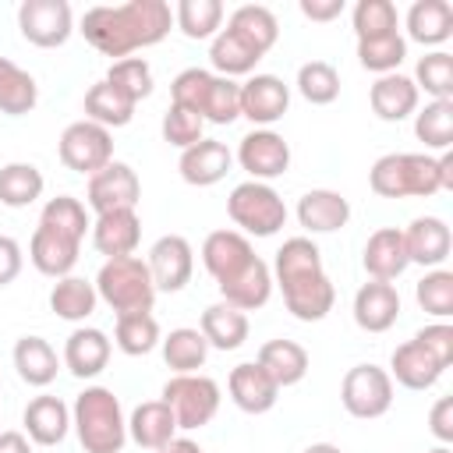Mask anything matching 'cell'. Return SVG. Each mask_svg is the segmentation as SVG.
<instances>
[{"mask_svg":"<svg viewBox=\"0 0 453 453\" xmlns=\"http://www.w3.org/2000/svg\"><path fill=\"white\" fill-rule=\"evenodd\" d=\"M226 389H230V400H234L244 414H265V411H273L276 400H280V386L265 375V368H262L258 361H244V365L230 368Z\"/></svg>","mask_w":453,"mask_h":453,"instance_id":"17","label":"cell"},{"mask_svg":"<svg viewBox=\"0 0 453 453\" xmlns=\"http://www.w3.org/2000/svg\"><path fill=\"white\" fill-rule=\"evenodd\" d=\"M142 241V219L134 209H113V212H99L92 223V248L106 258H124L134 255Z\"/></svg>","mask_w":453,"mask_h":453,"instance_id":"18","label":"cell"},{"mask_svg":"<svg viewBox=\"0 0 453 453\" xmlns=\"http://www.w3.org/2000/svg\"><path fill=\"white\" fill-rule=\"evenodd\" d=\"M106 81L113 88H120L131 103H142L145 96H152V67L145 57H124V60H113L110 71H106Z\"/></svg>","mask_w":453,"mask_h":453,"instance_id":"49","label":"cell"},{"mask_svg":"<svg viewBox=\"0 0 453 453\" xmlns=\"http://www.w3.org/2000/svg\"><path fill=\"white\" fill-rule=\"evenodd\" d=\"M301 453H343V449L333 446V442H311V446H304Z\"/></svg>","mask_w":453,"mask_h":453,"instance_id":"61","label":"cell"},{"mask_svg":"<svg viewBox=\"0 0 453 453\" xmlns=\"http://www.w3.org/2000/svg\"><path fill=\"white\" fill-rule=\"evenodd\" d=\"M71 425L85 453H120L127 442V418L120 411L117 393L106 386H85L74 396Z\"/></svg>","mask_w":453,"mask_h":453,"instance_id":"3","label":"cell"},{"mask_svg":"<svg viewBox=\"0 0 453 453\" xmlns=\"http://www.w3.org/2000/svg\"><path fill=\"white\" fill-rule=\"evenodd\" d=\"M149 273H152V283H156V294L166 290V294H177L188 287L191 273H195V251L188 244V237L180 234H163L152 248H149V258H145Z\"/></svg>","mask_w":453,"mask_h":453,"instance_id":"12","label":"cell"},{"mask_svg":"<svg viewBox=\"0 0 453 453\" xmlns=\"http://www.w3.org/2000/svg\"><path fill=\"white\" fill-rule=\"evenodd\" d=\"M173 25L188 39H212L223 28V4L219 0H180L173 7Z\"/></svg>","mask_w":453,"mask_h":453,"instance_id":"43","label":"cell"},{"mask_svg":"<svg viewBox=\"0 0 453 453\" xmlns=\"http://www.w3.org/2000/svg\"><path fill=\"white\" fill-rule=\"evenodd\" d=\"M428 428H432V435H435L442 446L453 442V396H439V400L432 403V411H428Z\"/></svg>","mask_w":453,"mask_h":453,"instance_id":"55","label":"cell"},{"mask_svg":"<svg viewBox=\"0 0 453 453\" xmlns=\"http://www.w3.org/2000/svg\"><path fill=\"white\" fill-rule=\"evenodd\" d=\"M21 421H25L28 442H35V446H60L67 439V428H71V407L60 396L42 393V396L28 400Z\"/></svg>","mask_w":453,"mask_h":453,"instance_id":"23","label":"cell"},{"mask_svg":"<svg viewBox=\"0 0 453 453\" xmlns=\"http://www.w3.org/2000/svg\"><path fill=\"white\" fill-rule=\"evenodd\" d=\"M407 35L421 46H442L453 35V4L449 0H414L407 11Z\"/></svg>","mask_w":453,"mask_h":453,"instance_id":"31","label":"cell"},{"mask_svg":"<svg viewBox=\"0 0 453 453\" xmlns=\"http://www.w3.org/2000/svg\"><path fill=\"white\" fill-rule=\"evenodd\" d=\"M251 258H255V248L241 230H212L202 241V265L209 269V276L216 283H223L237 269H244Z\"/></svg>","mask_w":453,"mask_h":453,"instance_id":"21","label":"cell"},{"mask_svg":"<svg viewBox=\"0 0 453 453\" xmlns=\"http://www.w3.org/2000/svg\"><path fill=\"white\" fill-rule=\"evenodd\" d=\"M340 403L350 418L372 421L393 407V379L379 365H354L340 382Z\"/></svg>","mask_w":453,"mask_h":453,"instance_id":"8","label":"cell"},{"mask_svg":"<svg viewBox=\"0 0 453 453\" xmlns=\"http://www.w3.org/2000/svg\"><path fill=\"white\" fill-rule=\"evenodd\" d=\"M14 368H18L21 382L42 389V386H50V382L57 379L60 357H57V350L50 347V340H42V336H21V340L14 343Z\"/></svg>","mask_w":453,"mask_h":453,"instance_id":"33","label":"cell"},{"mask_svg":"<svg viewBox=\"0 0 453 453\" xmlns=\"http://www.w3.org/2000/svg\"><path fill=\"white\" fill-rule=\"evenodd\" d=\"M113 343H117L127 357H142V354L156 350V343H159V322H156V315H152V311H127V315H117Z\"/></svg>","mask_w":453,"mask_h":453,"instance_id":"41","label":"cell"},{"mask_svg":"<svg viewBox=\"0 0 453 453\" xmlns=\"http://www.w3.org/2000/svg\"><path fill=\"white\" fill-rule=\"evenodd\" d=\"M418 92L425 88L432 99H453V57L446 50H435V53H425L414 67V78Z\"/></svg>","mask_w":453,"mask_h":453,"instance_id":"48","label":"cell"},{"mask_svg":"<svg viewBox=\"0 0 453 453\" xmlns=\"http://www.w3.org/2000/svg\"><path fill=\"white\" fill-rule=\"evenodd\" d=\"M209 81H212V71H205V67H184V71L170 81V103H173V106H184V110H191V113L202 117V103H205Z\"/></svg>","mask_w":453,"mask_h":453,"instance_id":"52","label":"cell"},{"mask_svg":"<svg viewBox=\"0 0 453 453\" xmlns=\"http://www.w3.org/2000/svg\"><path fill=\"white\" fill-rule=\"evenodd\" d=\"M142 198V180L127 163H106L99 173L88 177L85 188V202L99 212H113V209H134Z\"/></svg>","mask_w":453,"mask_h":453,"instance_id":"13","label":"cell"},{"mask_svg":"<svg viewBox=\"0 0 453 453\" xmlns=\"http://www.w3.org/2000/svg\"><path fill=\"white\" fill-rule=\"evenodd\" d=\"M446 368L418 343V340H407L393 350L389 357V379H396L403 389H432L439 382Z\"/></svg>","mask_w":453,"mask_h":453,"instance_id":"28","label":"cell"},{"mask_svg":"<svg viewBox=\"0 0 453 453\" xmlns=\"http://www.w3.org/2000/svg\"><path fill=\"white\" fill-rule=\"evenodd\" d=\"M407 57V39L400 32L375 35V39H357V60L372 74H393Z\"/></svg>","mask_w":453,"mask_h":453,"instance_id":"44","label":"cell"},{"mask_svg":"<svg viewBox=\"0 0 453 453\" xmlns=\"http://www.w3.org/2000/svg\"><path fill=\"white\" fill-rule=\"evenodd\" d=\"M99 304L96 283H88L85 276H60L50 290V308L57 319L64 322H85Z\"/></svg>","mask_w":453,"mask_h":453,"instance_id":"35","label":"cell"},{"mask_svg":"<svg viewBox=\"0 0 453 453\" xmlns=\"http://www.w3.org/2000/svg\"><path fill=\"white\" fill-rule=\"evenodd\" d=\"M18 28L32 46H64L74 32V14L67 0H25L18 7Z\"/></svg>","mask_w":453,"mask_h":453,"instance_id":"10","label":"cell"},{"mask_svg":"<svg viewBox=\"0 0 453 453\" xmlns=\"http://www.w3.org/2000/svg\"><path fill=\"white\" fill-rule=\"evenodd\" d=\"M156 453H205V449H202V446H198L195 439H184V435H173V439H170L166 446H159Z\"/></svg>","mask_w":453,"mask_h":453,"instance_id":"59","label":"cell"},{"mask_svg":"<svg viewBox=\"0 0 453 453\" xmlns=\"http://www.w3.org/2000/svg\"><path fill=\"white\" fill-rule=\"evenodd\" d=\"M173 25V11L166 0H127V4H99L81 14V35L103 57H131L134 50L156 46L166 39Z\"/></svg>","mask_w":453,"mask_h":453,"instance_id":"1","label":"cell"},{"mask_svg":"<svg viewBox=\"0 0 453 453\" xmlns=\"http://www.w3.org/2000/svg\"><path fill=\"white\" fill-rule=\"evenodd\" d=\"M230 166H234V152L223 142H216V138L195 142L177 159V170H180V177L191 188H212V184H219L230 173Z\"/></svg>","mask_w":453,"mask_h":453,"instance_id":"15","label":"cell"},{"mask_svg":"<svg viewBox=\"0 0 453 453\" xmlns=\"http://www.w3.org/2000/svg\"><path fill=\"white\" fill-rule=\"evenodd\" d=\"M163 403L173 411L177 428L195 432V428H205L216 418V411H219V386H216V379L198 375V372L173 375L163 386Z\"/></svg>","mask_w":453,"mask_h":453,"instance_id":"7","label":"cell"},{"mask_svg":"<svg viewBox=\"0 0 453 453\" xmlns=\"http://www.w3.org/2000/svg\"><path fill=\"white\" fill-rule=\"evenodd\" d=\"M226 212H230L234 226L244 230V237L248 234L273 237L287 223V205H283L280 191L262 180H241L226 198Z\"/></svg>","mask_w":453,"mask_h":453,"instance_id":"6","label":"cell"},{"mask_svg":"<svg viewBox=\"0 0 453 453\" xmlns=\"http://www.w3.org/2000/svg\"><path fill=\"white\" fill-rule=\"evenodd\" d=\"M159 343H163V361H166V368H173V375H191V372H198V368L205 365V357H209L205 336H202L198 329H191V326L170 329V336L159 340Z\"/></svg>","mask_w":453,"mask_h":453,"instance_id":"39","label":"cell"},{"mask_svg":"<svg viewBox=\"0 0 453 453\" xmlns=\"http://www.w3.org/2000/svg\"><path fill=\"white\" fill-rule=\"evenodd\" d=\"M414 340H418V343H421L442 368L453 365V326H449V322H432V326L418 329Z\"/></svg>","mask_w":453,"mask_h":453,"instance_id":"54","label":"cell"},{"mask_svg":"<svg viewBox=\"0 0 453 453\" xmlns=\"http://www.w3.org/2000/svg\"><path fill=\"white\" fill-rule=\"evenodd\" d=\"M350 21H354L357 39H375V35L400 32V14H396L393 0H357Z\"/></svg>","mask_w":453,"mask_h":453,"instance_id":"47","label":"cell"},{"mask_svg":"<svg viewBox=\"0 0 453 453\" xmlns=\"http://www.w3.org/2000/svg\"><path fill=\"white\" fill-rule=\"evenodd\" d=\"M400 319V294L393 283L368 280L354 294V322L365 333H386Z\"/></svg>","mask_w":453,"mask_h":453,"instance_id":"19","label":"cell"},{"mask_svg":"<svg viewBox=\"0 0 453 453\" xmlns=\"http://www.w3.org/2000/svg\"><path fill=\"white\" fill-rule=\"evenodd\" d=\"M368 103H372V113L386 124H396L403 117H411L418 110V85L393 71V74H379L375 85L368 88Z\"/></svg>","mask_w":453,"mask_h":453,"instance_id":"27","label":"cell"},{"mask_svg":"<svg viewBox=\"0 0 453 453\" xmlns=\"http://www.w3.org/2000/svg\"><path fill=\"white\" fill-rule=\"evenodd\" d=\"M368 184L379 198H432L442 191L439 163L428 152H386L372 163Z\"/></svg>","mask_w":453,"mask_h":453,"instance_id":"4","label":"cell"},{"mask_svg":"<svg viewBox=\"0 0 453 453\" xmlns=\"http://www.w3.org/2000/svg\"><path fill=\"white\" fill-rule=\"evenodd\" d=\"M180 428H177V421H173V411L163 403V400H145V403H138L134 411H131V418H127V439L131 442H138L142 449H159V446H166L173 435H177Z\"/></svg>","mask_w":453,"mask_h":453,"instance_id":"29","label":"cell"},{"mask_svg":"<svg viewBox=\"0 0 453 453\" xmlns=\"http://www.w3.org/2000/svg\"><path fill=\"white\" fill-rule=\"evenodd\" d=\"M0 453H32V442L25 432H0Z\"/></svg>","mask_w":453,"mask_h":453,"instance_id":"58","label":"cell"},{"mask_svg":"<svg viewBox=\"0 0 453 453\" xmlns=\"http://www.w3.org/2000/svg\"><path fill=\"white\" fill-rule=\"evenodd\" d=\"M361 265L372 280H382V283H393L396 276L407 273L411 258H407V248H403V230L396 226H379L368 244H365V255H361Z\"/></svg>","mask_w":453,"mask_h":453,"instance_id":"20","label":"cell"},{"mask_svg":"<svg viewBox=\"0 0 453 453\" xmlns=\"http://www.w3.org/2000/svg\"><path fill=\"white\" fill-rule=\"evenodd\" d=\"M209 60L219 71V78H237V74H251L255 64L262 60V53L248 39H241L237 32L219 28L209 42Z\"/></svg>","mask_w":453,"mask_h":453,"instance_id":"34","label":"cell"},{"mask_svg":"<svg viewBox=\"0 0 453 453\" xmlns=\"http://www.w3.org/2000/svg\"><path fill=\"white\" fill-rule=\"evenodd\" d=\"M347 219H350V202L340 191L311 188L297 202V223L308 234H333V230L347 226Z\"/></svg>","mask_w":453,"mask_h":453,"instance_id":"25","label":"cell"},{"mask_svg":"<svg viewBox=\"0 0 453 453\" xmlns=\"http://www.w3.org/2000/svg\"><path fill=\"white\" fill-rule=\"evenodd\" d=\"M226 28L230 32H237L241 39H248L262 57L276 46V39H280V21H276V14L269 11V7H262V4H241L230 18H226Z\"/></svg>","mask_w":453,"mask_h":453,"instance_id":"37","label":"cell"},{"mask_svg":"<svg viewBox=\"0 0 453 453\" xmlns=\"http://www.w3.org/2000/svg\"><path fill=\"white\" fill-rule=\"evenodd\" d=\"M241 117V85L234 78L212 74L205 103H202V120L205 124H234Z\"/></svg>","mask_w":453,"mask_h":453,"instance_id":"50","label":"cell"},{"mask_svg":"<svg viewBox=\"0 0 453 453\" xmlns=\"http://www.w3.org/2000/svg\"><path fill=\"white\" fill-rule=\"evenodd\" d=\"M35 103H39V85H35V78H32L25 67H18L14 60L0 57V113H7V117H25V113L35 110Z\"/></svg>","mask_w":453,"mask_h":453,"instance_id":"38","label":"cell"},{"mask_svg":"<svg viewBox=\"0 0 453 453\" xmlns=\"http://www.w3.org/2000/svg\"><path fill=\"white\" fill-rule=\"evenodd\" d=\"M255 361L265 368V375H269L280 389L297 386V382L308 375V350H304L301 343H294V340H265V343L258 347V357H255Z\"/></svg>","mask_w":453,"mask_h":453,"instance_id":"30","label":"cell"},{"mask_svg":"<svg viewBox=\"0 0 453 453\" xmlns=\"http://www.w3.org/2000/svg\"><path fill=\"white\" fill-rule=\"evenodd\" d=\"M57 156L67 170L92 177L106 163H113V134L92 120H74L64 127V134L57 142Z\"/></svg>","mask_w":453,"mask_h":453,"instance_id":"9","label":"cell"},{"mask_svg":"<svg viewBox=\"0 0 453 453\" xmlns=\"http://www.w3.org/2000/svg\"><path fill=\"white\" fill-rule=\"evenodd\" d=\"M237 163L251 180L269 184L273 177L290 170V145L283 142V134L269 131V127H255L241 138L237 145Z\"/></svg>","mask_w":453,"mask_h":453,"instance_id":"11","label":"cell"},{"mask_svg":"<svg viewBox=\"0 0 453 453\" xmlns=\"http://www.w3.org/2000/svg\"><path fill=\"white\" fill-rule=\"evenodd\" d=\"M78 251H81V241L60 234V230H50V226H35L32 241H28V258L32 265L42 273V276H71L74 262H78Z\"/></svg>","mask_w":453,"mask_h":453,"instance_id":"24","label":"cell"},{"mask_svg":"<svg viewBox=\"0 0 453 453\" xmlns=\"http://www.w3.org/2000/svg\"><path fill=\"white\" fill-rule=\"evenodd\" d=\"M276 283L283 290V304L301 322H319L333 311L336 290L322 269V251L311 237H287L273 262Z\"/></svg>","mask_w":453,"mask_h":453,"instance_id":"2","label":"cell"},{"mask_svg":"<svg viewBox=\"0 0 453 453\" xmlns=\"http://www.w3.org/2000/svg\"><path fill=\"white\" fill-rule=\"evenodd\" d=\"M414 134L425 142V149L449 152L453 142V99H432L421 113H414Z\"/></svg>","mask_w":453,"mask_h":453,"instance_id":"42","label":"cell"},{"mask_svg":"<svg viewBox=\"0 0 453 453\" xmlns=\"http://www.w3.org/2000/svg\"><path fill=\"white\" fill-rule=\"evenodd\" d=\"M219 287V297L226 301V304H234V308H241V311H255V308H262L265 301H269V294H273V273H269V265L255 255L244 269H237L234 276H226L223 283H216Z\"/></svg>","mask_w":453,"mask_h":453,"instance_id":"26","label":"cell"},{"mask_svg":"<svg viewBox=\"0 0 453 453\" xmlns=\"http://www.w3.org/2000/svg\"><path fill=\"white\" fill-rule=\"evenodd\" d=\"M403 248H407V258L411 262H418L425 269H442V262L449 258V248H453V234H449L446 219H439V216H418L403 230Z\"/></svg>","mask_w":453,"mask_h":453,"instance_id":"16","label":"cell"},{"mask_svg":"<svg viewBox=\"0 0 453 453\" xmlns=\"http://www.w3.org/2000/svg\"><path fill=\"white\" fill-rule=\"evenodd\" d=\"M428 453H453L449 446H435V449H428Z\"/></svg>","mask_w":453,"mask_h":453,"instance_id":"62","label":"cell"},{"mask_svg":"<svg viewBox=\"0 0 453 453\" xmlns=\"http://www.w3.org/2000/svg\"><path fill=\"white\" fill-rule=\"evenodd\" d=\"M198 333L205 336L209 347L216 350H237L244 340H248V315L226 301H216L202 311V322H198Z\"/></svg>","mask_w":453,"mask_h":453,"instance_id":"32","label":"cell"},{"mask_svg":"<svg viewBox=\"0 0 453 453\" xmlns=\"http://www.w3.org/2000/svg\"><path fill=\"white\" fill-rule=\"evenodd\" d=\"M39 226H50V230H60L74 241H85V230H92V219L85 212V205L74 198V195H57L42 205L39 212Z\"/></svg>","mask_w":453,"mask_h":453,"instance_id":"45","label":"cell"},{"mask_svg":"<svg viewBox=\"0 0 453 453\" xmlns=\"http://www.w3.org/2000/svg\"><path fill=\"white\" fill-rule=\"evenodd\" d=\"M110 336L96 326H78L64 340V365L74 379H96L110 365Z\"/></svg>","mask_w":453,"mask_h":453,"instance_id":"22","label":"cell"},{"mask_svg":"<svg viewBox=\"0 0 453 453\" xmlns=\"http://www.w3.org/2000/svg\"><path fill=\"white\" fill-rule=\"evenodd\" d=\"M134 106H138V103H131V99H127L120 88H113L106 78L96 81V85L85 92V120H92V124H99V127H106V131L131 124Z\"/></svg>","mask_w":453,"mask_h":453,"instance_id":"36","label":"cell"},{"mask_svg":"<svg viewBox=\"0 0 453 453\" xmlns=\"http://www.w3.org/2000/svg\"><path fill=\"white\" fill-rule=\"evenodd\" d=\"M435 163H439V184H442V191H449L453 188V156L442 152Z\"/></svg>","mask_w":453,"mask_h":453,"instance_id":"60","label":"cell"},{"mask_svg":"<svg viewBox=\"0 0 453 453\" xmlns=\"http://www.w3.org/2000/svg\"><path fill=\"white\" fill-rule=\"evenodd\" d=\"M96 294H99V301H106L117 315H127V311H152L156 283H152V273H149L145 258L124 255V258H106V262H103V269L96 273Z\"/></svg>","mask_w":453,"mask_h":453,"instance_id":"5","label":"cell"},{"mask_svg":"<svg viewBox=\"0 0 453 453\" xmlns=\"http://www.w3.org/2000/svg\"><path fill=\"white\" fill-rule=\"evenodd\" d=\"M202 131H205V120L184 106H173L163 113V142L173 145V149H191L195 142H202Z\"/></svg>","mask_w":453,"mask_h":453,"instance_id":"53","label":"cell"},{"mask_svg":"<svg viewBox=\"0 0 453 453\" xmlns=\"http://www.w3.org/2000/svg\"><path fill=\"white\" fill-rule=\"evenodd\" d=\"M46 180L35 163H7L0 166V205L7 209H25L42 195Z\"/></svg>","mask_w":453,"mask_h":453,"instance_id":"40","label":"cell"},{"mask_svg":"<svg viewBox=\"0 0 453 453\" xmlns=\"http://www.w3.org/2000/svg\"><path fill=\"white\" fill-rule=\"evenodd\" d=\"M297 7L308 21H333L343 14V0H301Z\"/></svg>","mask_w":453,"mask_h":453,"instance_id":"57","label":"cell"},{"mask_svg":"<svg viewBox=\"0 0 453 453\" xmlns=\"http://www.w3.org/2000/svg\"><path fill=\"white\" fill-rule=\"evenodd\" d=\"M21 265H25L21 244H18L14 237L0 234V287L14 283V280H18V273H21Z\"/></svg>","mask_w":453,"mask_h":453,"instance_id":"56","label":"cell"},{"mask_svg":"<svg viewBox=\"0 0 453 453\" xmlns=\"http://www.w3.org/2000/svg\"><path fill=\"white\" fill-rule=\"evenodd\" d=\"M290 106V88L283 85V78L276 74H251L241 85V117H248L251 124H276Z\"/></svg>","mask_w":453,"mask_h":453,"instance_id":"14","label":"cell"},{"mask_svg":"<svg viewBox=\"0 0 453 453\" xmlns=\"http://www.w3.org/2000/svg\"><path fill=\"white\" fill-rule=\"evenodd\" d=\"M297 92L311 106H329L340 96V74L329 60H308L297 67Z\"/></svg>","mask_w":453,"mask_h":453,"instance_id":"46","label":"cell"},{"mask_svg":"<svg viewBox=\"0 0 453 453\" xmlns=\"http://www.w3.org/2000/svg\"><path fill=\"white\" fill-rule=\"evenodd\" d=\"M414 297H418V304H421L428 315H435L439 322H446V319L453 315V273H449V269H428V273L418 280Z\"/></svg>","mask_w":453,"mask_h":453,"instance_id":"51","label":"cell"}]
</instances>
